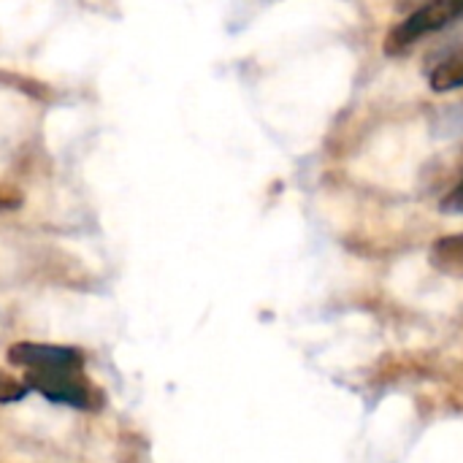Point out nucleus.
I'll list each match as a JSON object with an SVG mask.
<instances>
[{"mask_svg":"<svg viewBox=\"0 0 463 463\" xmlns=\"http://www.w3.org/2000/svg\"><path fill=\"white\" fill-rule=\"evenodd\" d=\"M8 361L24 372V385L52 404L98 412L106 402L103 391L84 374V353L76 347L19 342L8 350Z\"/></svg>","mask_w":463,"mask_h":463,"instance_id":"nucleus-1","label":"nucleus"},{"mask_svg":"<svg viewBox=\"0 0 463 463\" xmlns=\"http://www.w3.org/2000/svg\"><path fill=\"white\" fill-rule=\"evenodd\" d=\"M456 22H463V0H429L420 8H415L407 19L391 27V33L385 35V54L388 57L407 54L423 38Z\"/></svg>","mask_w":463,"mask_h":463,"instance_id":"nucleus-2","label":"nucleus"},{"mask_svg":"<svg viewBox=\"0 0 463 463\" xmlns=\"http://www.w3.org/2000/svg\"><path fill=\"white\" fill-rule=\"evenodd\" d=\"M431 266L448 277H458L463 279V233L453 236H442L431 244V255H429Z\"/></svg>","mask_w":463,"mask_h":463,"instance_id":"nucleus-3","label":"nucleus"},{"mask_svg":"<svg viewBox=\"0 0 463 463\" xmlns=\"http://www.w3.org/2000/svg\"><path fill=\"white\" fill-rule=\"evenodd\" d=\"M431 90L434 92H450V90H461L463 87V43L456 46L453 52H448L429 73Z\"/></svg>","mask_w":463,"mask_h":463,"instance_id":"nucleus-4","label":"nucleus"},{"mask_svg":"<svg viewBox=\"0 0 463 463\" xmlns=\"http://www.w3.org/2000/svg\"><path fill=\"white\" fill-rule=\"evenodd\" d=\"M30 393V388L24 385V380H16L5 372H0V404H11V402H22Z\"/></svg>","mask_w":463,"mask_h":463,"instance_id":"nucleus-5","label":"nucleus"},{"mask_svg":"<svg viewBox=\"0 0 463 463\" xmlns=\"http://www.w3.org/2000/svg\"><path fill=\"white\" fill-rule=\"evenodd\" d=\"M442 212H448V214H463V174L461 179L456 182V187L442 198Z\"/></svg>","mask_w":463,"mask_h":463,"instance_id":"nucleus-6","label":"nucleus"}]
</instances>
